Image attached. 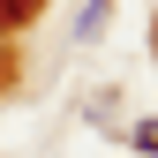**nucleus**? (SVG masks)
I'll list each match as a JSON object with an SVG mask.
<instances>
[{
	"label": "nucleus",
	"instance_id": "obj_1",
	"mask_svg": "<svg viewBox=\"0 0 158 158\" xmlns=\"http://www.w3.org/2000/svg\"><path fill=\"white\" fill-rule=\"evenodd\" d=\"M38 15V0H0V23H30Z\"/></svg>",
	"mask_w": 158,
	"mask_h": 158
},
{
	"label": "nucleus",
	"instance_id": "obj_2",
	"mask_svg": "<svg viewBox=\"0 0 158 158\" xmlns=\"http://www.w3.org/2000/svg\"><path fill=\"white\" fill-rule=\"evenodd\" d=\"M106 8H113V0H90V8H83V38H98V23H106Z\"/></svg>",
	"mask_w": 158,
	"mask_h": 158
},
{
	"label": "nucleus",
	"instance_id": "obj_3",
	"mask_svg": "<svg viewBox=\"0 0 158 158\" xmlns=\"http://www.w3.org/2000/svg\"><path fill=\"white\" fill-rule=\"evenodd\" d=\"M135 143H143V151L158 158V121H143V128H135Z\"/></svg>",
	"mask_w": 158,
	"mask_h": 158
},
{
	"label": "nucleus",
	"instance_id": "obj_4",
	"mask_svg": "<svg viewBox=\"0 0 158 158\" xmlns=\"http://www.w3.org/2000/svg\"><path fill=\"white\" fill-rule=\"evenodd\" d=\"M151 45H158V23H151Z\"/></svg>",
	"mask_w": 158,
	"mask_h": 158
}]
</instances>
